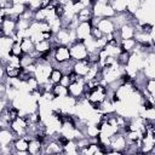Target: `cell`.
Returning a JSON list of instances; mask_svg holds the SVG:
<instances>
[{
    "instance_id": "6da1fadb",
    "label": "cell",
    "mask_w": 155,
    "mask_h": 155,
    "mask_svg": "<svg viewBox=\"0 0 155 155\" xmlns=\"http://www.w3.org/2000/svg\"><path fill=\"white\" fill-rule=\"evenodd\" d=\"M84 98H86L88 101V103L96 109L97 105H99L103 101H105L108 98V90L105 85L98 84L97 86H94L91 90H87L84 94Z\"/></svg>"
},
{
    "instance_id": "7a4b0ae2",
    "label": "cell",
    "mask_w": 155,
    "mask_h": 155,
    "mask_svg": "<svg viewBox=\"0 0 155 155\" xmlns=\"http://www.w3.org/2000/svg\"><path fill=\"white\" fill-rule=\"evenodd\" d=\"M52 65L58 67L63 63H67L71 61L70 58V52H69V46L67 45H54L52 47Z\"/></svg>"
},
{
    "instance_id": "3957f363",
    "label": "cell",
    "mask_w": 155,
    "mask_h": 155,
    "mask_svg": "<svg viewBox=\"0 0 155 155\" xmlns=\"http://www.w3.org/2000/svg\"><path fill=\"white\" fill-rule=\"evenodd\" d=\"M52 68H53V65L50 62H36L35 70H34L33 75L39 81L40 85L48 81V76H50V73H51Z\"/></svg>"
},
{
    "instance_id": "277c9868",
    "label": "cell",
    "mask_w": 155,
    "mask_h": 155,
    "mask_svg": "<svg viewBox=\"0 0 155 155\" xmlns=\"http://www.w3.org/2000/svg\"><path fill=\"white\" fill-rule=\"evenodd\" d=\"M69 52H70V58L73 62L75 61H84L87 59L88 57V51L84 44V41H74L69 45Z\"/></svg>"
},
{
    "instance_id": "5b68a950",
    "label": "cell",
    "mask_w": 155,
    "mask_h": 155,
    "mask_svg": "<svg viewBox=\"0 0 155 155\" xmlns=\"http://www.w3.org/2000/svg\"><path fill=\"white\" fill-rule=\"evenodd\" d=\"M91 8H92L93 17H97V18H111L116 13L110 4H103L98 1H94Z\"/></svg>"
},
{
    "instance_id": "8992f818",
    "label": "cell",
    "mask_w": 155,
    "mask_h": 155,
    "mask_svg": "<svg viewBox=\"0 0 155 155\" xmlns=\"http://www.w3.org/2000/svg\"><path fill=\"white\" fill-rule=\"evenodd\" d=\"M28 120L24 115H18L10 122V130L15 133L16 137H23L28 133Z\"/></svg>"
},
{
    "instance_id": "52a82bcc",
    "label": "cell",
    "mask_w": 155,
    "mask_h": 155,
    "mask_svg": "<svg viewBox=\"0 0 155 155\" xmlns=\"http://www.w3.org/2000/svg\"><path fill=\"white\" fill-rule=\"evenodd\" d=\"M86 92V81L84 78H78L75 81H71L68 86V94L74 97L75 99H80L84 97Z\"/></svg>"
},
{
    "instance_id": "ba28073f",
    "label": "cell",
    "mask_w": 155,
    "mask_h": 155,
    "mask_svg": "<svg viewBox=\"0 0 155 155\" xmlns=\"http://www.w3.org/2000/svg\"><path fill=\"white\" fill-rule=\"evenodd\" d=\"M127 139L124 132H116L115 134H113L110 137V143H109V149L119 151L121 154H124L126 147H127Z\"/></svg>"
},
{
    "instance_id": "9c48e42d",
    "label": "cell",
    "mask_w": 155,
    "mask_h": 155,
    "mask_svg": "<svg viewBox=\"0 0 155 155\" xmlns=\"http://www.w3.org/2000/svg\"><path fill=\"white\" fill-rule=\"evenodd\" d=\"M91 29H92L91 22H79L76 24V27L74 28L76 40L78 41H85L87 38L91 36Z\"/></svg>"
},
{
    "instance_id": "30bf717a",
    "label": "cell",
    "mask_w": 155,
    "mask_h": 155,
    "mask_svg": "<svg viewBox=\"0 0 155 155\" xmlns=\"http://www.w3.org/2000/svg\"><path fill=\"white\" fill-rule=\"evenodd\" d=\"M28 144H29V137H16L12 142L13 147V154L18 155H28Z\"/></svg>"
},
{
    "instance_id": "8fae6325",
    "label": "cell",
    "mask_w": 155,
    "mask_h": 155,
    "mask_svg": "<svg viewBox=\"0 0 155 155\" xmlns=\"http://www.w3.org/2000/svg\"><path fill=\"white\" fill-rule=\"evenodd\" d=\"M0 29L4 33V35L6 36H13L17 31V19L12 18V17H6L1 24H0Z\"/></svg>"
},
{
    "instance_id": "7c38bea8",
    "label": "cell",
    "mask_w": 155,
    "mask_h": 155,
    "mask_svg": "<svg viewBox=\"0 0 155 155\" xmlns=\"http://www.w3.org/2000/svg\"><path fill=\"white\" fill-rule=\"evenodd\" d=\"M90 65H91V63H90L87 59H84V61H75V62H73V64H71V71H74L78 76L84 78V76L87 74V71H88V69H90Z\"/></svg>"
},
{
    "instance_id": "4fadbf2b",
    "label": "cell",
    "mask_w": 155,
    "mask_h": 155,
    "mask_svg": "<svg viewBox=\"0 0 155 155\" xmlns=\"http://www.w3.org/2000/svg\"><path fill=\"white\" fill-rule=\"evenodd\" d=\"M44 144L42 140L36 138V137H30L29 138V144H28V154L30 155H39L42 154Z\"/></svg>"
},
{
    "instance_id": "5bb4252c",
    "label": "cell",
    "mask_w": 155,
    "mask_h": 155,
    "mask_svg": "<svg viewBox=\"0 0 155 155\" xmlns=\"http://www.w3.org/2000/svg\"><path fill=\"white\" fill-rule=\"evenodd\" d=\"M117 31H119V36L121 40L122 39H132L134 36L136 28H134L133 23H126V24L121 25L120 28H117Z\"/></svg>"
},
{
    "instance_id": "9a60e30c",
    "label": "cell",
    "mask_w": 155,
    "mask_h": 155,
    "mask_svg": "<svg viewBox=\"0 0 155 155\" xmlns=\"http://www.w3.org/2000/svg\"><path fill=\"white\" fill-rule=\"evenodd\" d=\"M15 138H16V136L10 130V127H7V128H0V147L11 145Z\"/></svg>"
},
{
    "instance_id": "2e32d148",
    "label": "cell",
    "mask_w": 155,
    "mask_h": 155,
    "mask_svg": "<svg viewBox=\"0 0 155 155\" xmlns=\"http://www.w3.org/2000/svg\"><path fill=\"white\" fill-rule=\"evenodd\" d=\"M12 44H13V39L11 36L4 35L0 38V54L2 57H7L10 54Z\"/></svg>"
},
{
    "instance_id": "e0dca14e",
    "label": "cell",
    "mask_w": 155,
    "mask_h": 155,
    "mask_svg": "<svg viewBox=\"0 0 155 155\" xmlns=\"http://www.w3.org/2000/svg\"><path fill=\"white\" fill-rule=\"evenodd\" d=\"M103 50L105 51L107 56L114 57V58H116L117 54L121 52V48H120V45H119L117 41H109V42H107L105 46L103 47Z\"/></svg>"
},
{
    "instance_id": "ac0fdd59",
    "label": "cell",
    "mask_w": 155,
    "mask_h": 155,
    "mask_svg": "<svg viewBox=\"0 0 155 155\" xmlns=\"http://www.w3.org/2000/svg\"><path fill=\"white\" fill-rule=\"evenodd\" d=\"M62 154H68V155L79 154V148L76 145V142L74 139H68L62 147Z\"/></svg>"
},
{
    "instance_id": "d6986e66",
    "label": "cell",
    "mask_w": 155,
    "mask_h": 155,
    "mask_svg": "<svg viewBox=\"0 0 155 155\" xmlns=\"http://www.w3.org/2000/svg\"><path fill=\"white\" fill-rule=\"evenodd\" d=\"M119 45H120L121 51H125V52L131 53V52L134 51V48L137 46V41L133 38L132 39H122V40H120Z\"/></svg>"
},
{
    "instance_id": "ffe728a7",
    "label": "cell",
    "mask_w": 155,
    "mask_h": 155,
    "mask_svg": "<svg viewBox=\"0 0 155 155\" xmlns=\"http://www.w3.org/2000/svg\"><path fill=\"white\" fill-rule=\"evenodd\" d=\"M52 47H53V45H52L51 40H41V41L35 42V52L39 54L51 51Z\"/></svg>"
},
{
    "instance_id": "44dd1931",
    "label": "cell",
    "mask_w": 155,
    "mask_h": 155,
    "mask_svg": "<svg viewBox=\"0 0 155 155\" xmlns=\"http://www.w3.org/2000/svg\"><path fill=\"white\" fill-rule=\"evenodd\" d=\"M4 68H5L6 79H18V76L22 71L21 67H15V65H11V64H5Z\"/></svg>"
},
{
    "instance_id": "7402d4cb",
    "label": "cell",
    "mask_w": 155,
    "mask_h": 155,
    "mask_svg": "<svg viewBox=\"0 0 155 155\" xmlns=\"http://www.w3.org/2000/svg\"><path fill=\"white\" fill-rule=\"evenodd\" d=\"M21 48L23 53H33L35 51V42L30 38H24L19 41Z\"/></svg>"
},
{
    "instance_id": "603a6c76",
    "label": "cell",
    "mask_w": 155,
    "mask_h": 155,
    "mask_svg": "<svg viewBox=\"0 0 155 155\" xmlns=\"http://www.w3.org/2000/svg\"><path fill=\"white\" fill-rule=\"evenodd\" d=\"M93 18V13H92V8H82L81 11H79L76 13V19L78 22H90Z\"/></svg>"
},
{
    "instance_id": "cb8c5ba5",
    "label": "cell",
    "mask_w": 155,
    "mask_h": 155,
    "mask_svg": "<svg viewBox=\"0 0 155 155\" xmlns=\"http://www.w3.org/2000/svg\"><path fill=\"white\" fill-rule=\"evenodd\" d=\"M52 93L56 98H62V97H65L68 96V87L61 85V84H56L52 86Z\"/></svg>"
},
{
    "instance_id": "d4e9b609",
    "label": "cell",
    "mask_w": 155,
    "mask_h": 155,
    "mask_svg": "<svg viewBox=\"0 0 155 155\" xmlns=\"http://www.w3.org/2000/svg\"><path fill=\"white\" fill-rule=\"evenodd\" d=\"M62 75H63V71H62V70H61L58 67H53V68H52V70H51V73H50L48 81H50L51 84H53V85L59 84Z\"/></svg>"
},
{
    "instance_id": "484cf974",
    "label": "cell",
    "mask_w": 155,
    "mask_h": 155,
    "mask_svg": "<svg viewBox=\"0 0 155 155\" xmlns=\"http://www.w3.org/2000/svg\"><path fill=\"white\" fill-rule=\"evenodd\" d=\"M130 54H131V53H128V52L121 51V52L117 54V57H116V62H117V64H120L121 67H125V65L128 63Z\"/></svg>"
},
{
    "instance_id": "4316f807",
    "label": "cell",
    "mask_w": 155,
    "mask_h": 155,
    "mask_svg": "<svg viewBox=\"0 0 155 155\" xmlns=\"http://www.w3.org/2000/svg\"><path fill=\"white\" fill-rule=\"evenodd\" d=\"M10 54H13V56H17V57H21L23 54L22 48H21V45H19V41H13L12 47H11V51H10Z\"/></svg>"
},
{
    "instance_id": "83f0119b",
    "label": "cell",
    "mask_w": 155,
    "mask_h": 155,
    "mask_svg": "<svg viewBox=\"0 0 155 155\" xmlns=\"http://www.w3.org/2000/svg\"><path fill=\"white\" fill-rule=\"evenodd\" d=\"M91 36H92L93 39H101V38H103L104 35H103V33H102L97 27H92V29H91Z\"/></svg>"
},
{
    "instance_id": "f1b7e54d",
    "label": "cell",
    "mask_w": 155,
    "mask_h": 155,
    "mask_svg": "<svg viewBox=\"0 0 155 155\" xmlns=\"http://www.w3.org/2000/svg\"><path fill=\"white\" fill-rule=\"evenodd\" d=\"M70 82H71V81H70L69 75H68V74H63V75H62V78H61L59 84H61V85H63V86H65V87H68Z\"/></svg>"
},
{
    "instance_id": "f546056e",
    "label": "cell",
    "mask_w": 155,
    "mask_h": 155,
    "mask_svg": "<svg viewBox=\"0 0 155 155\" xmlns=\"http://www.w3.org/2000/svg\"><path fill=\"white\" fill-rule=\"evenodd\" d=\"M84 8H86V7H88V8H91L92 7V5H93V2H94V0H76Z\"/></svg>"
}]
</instances>
